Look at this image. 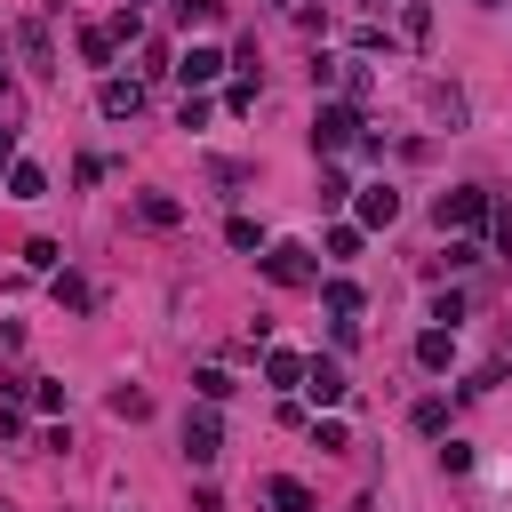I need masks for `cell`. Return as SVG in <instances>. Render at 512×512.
<instances>
[{"label":"cell","mask_w":512,"mask_h":512,"mask_svg":"<svg viewBox=\"0 0 512 512\" xmlns=\"http://www.w3.org/2000/svg\"><path fill=\"white\" fill-rule=\"evenodd\" d=\"M16 168V128H0V176Z\"/></svg>","instance_id":"obj_32"},{"label":"cell","mask_w":512,"mask_h":512,"mask_svg":"<svg viewBox=\"0 0 512 512\" xmlns=\"http://www.w3.org/2000/svg\"><path fill=\"white\" fill-rule=\"evenodd\" d=\"M488 208H496V200H488L480 184H456V192H440V232H456V240H472V232L488 224Z\"/></svg>","instance_id":"obj_2"},{"label":"cell","mask_w":512,"mask_h":512,"mask_svg":"<svg viewBox=\"0 0 512 512\" xmlns=\"http://www.w3.org/2000/svg\"><path fill=\"white\" fill-rule=\"evenodd\" d=\"M136 216H144L152 232H168V224H184V208H176L168 192H144V200H136Z\"/></svg>","instance_id":"obj_15"},{"label":"cell","mask_w":512,"mask_h":512,"mask_svg":"<svg viewBox=\"0 0 512 512\" xmlns=\"http://www.w3.org/2000/svg\"><path fill=\"white\" fill-rule=\"evenodd\" d=\"M0 440H24V408L16 400H0Z\"/></svg>","instance_id":"obj_31"},{"label":"cell","mask_w":512,"mask_h":512,"mask_svg":"<svg viewBox=\"0 0 512 512\" xmlns=\"http://www.w3.org/2000/svg\"><path fill=\"white\" fill-rule=\"evenodd\" d=\"M56 264H64L56 240H24V272H56Z\"/></svg>","instance_id":"obj_18"},{"label":"cell","mask_w":512,"mask_h":512,"mask_svg":"<svg viewBox=\"0 0 512 512\" xmlns=\"http://www.w3.org/2000/svg\"><path fill=\"white\" fill-rule=\"evenodd\" d=\"M320 304H328L336 320H360V288H352V280H320Z\"/></svg>","instance_id":"obj_16"},{"label":"cell","mask_w":512,"mask_h":512,"mask_svg":"<svg viewBox=\"0 0 512 512\" xmlns=\"http://www.w3.org/2000/svg\"><path fill=\"white\" fill-rule=\"evenodd\" d=\"M32 408L40 416H64V384H32Z\"/></svg>","instance_id":"obj_28"},{"label":"cell","mask_w":512,"mask_h":512,"mask_svg":"<svg viewBox=\"0 0 512 512\" xmlns=\"http://www.w3.org/2000/svg\"><path fill=\"white\" fill-rule=\"evenodd\" d=\"M216 456H224V424H216V408H192V416H184V464L208 472Z\"/></svg>","instance_id":"obj_4"},{"label":"cell","mask_w":512,"mask_h":512,"mask_svg":"<svg viewBox=\"0 0 512 512\" xmlns=\"http://www.w3.org/2000/svg\"><path fill=\"white\" fill-rule=\"evenodd\" d=\"M360 144V104H320L312 112V152H344Z\"/></svg>","instance_id":"obj_3"},{"label":"cell","mask_w":512,"mask_h":512,"mask_svg":"<svg viewBox=\"0 0 512 512\" xmlns=\"http://www.w3.org/2000/svg\"><path fill=\"white\" fill-rule=\"evenodd\" d=\"M256 264H264V280H272V288H320V256H312L304 240H272Z\"/></svg>","instance_id":"obj_1"},{"label":"cell","mask_w":512,"mask_h":512,"mask_svg":"<svg viewBox=\"0 0 512 512\" xmlns=\"http://www.w3.org/2000/svg\"><path fill=\"white\" fill-rule=\"evenodd\" d=\"M296 392H304L312 408H344V392H352V384H344V368H336V360H304V384H296Z\"/></svg>","instance_id":"obj_5"},{"label":"cell","mask_w":512,"mask_h":512,"mask_svg":"<svg viewBox=\"0 0 512 512\" xmlns=\"http://www.w3.org/2000/svg\"><path fill=\"white\" fill-rule=\"evenodd\" d=\"M312 448H328V456H336V448H352V432H344V416H320V424H312Z\"/></svg>","instance_id":"obj_19"},{"label":"cell","mask_w":512,"mask_h":512,"mask_svg":"<svg viewBox=\"0 0 512 512\" xmlns=\"http://www.w3.org/2000/svg\"><path fill=\"white\" fill-rule=\"evenodd\" d=\"M16 48H24V64H32L40 80H56V48H48V24H40V16L16 24Z\"/></svg>","instance_id":"obj_8"},{"label":"cell","mask_w":512,"mask_h":512,"mask_svg":"<svg viewBox=\"0 0 512 512\" xmlns=\"http://www.w3.org/2000/svg\"><path fill=\"white\" fill-rule=\"evenodd\" d=\"M128 8H144V0H128Z\"/></svg>","instance_id":"obj_35"},{"label":"cell","mask_w":512,"mask_h":512,"mask_svg":"<svg viewBox=\"0 0 512 512\" xmlns=\"http://www.w3.org/2000/svg\"><path fill=\"white\" fill-rule=\"evenodd\" d=\"M112 56H120V40H112L104 24H80V64H96V72H104Z\"/></svg>","instance_id":"obj_14"},{"label":"cell","mask_w":512,"mask_h":512,"mask_svg":"<svg viewBox=\"0 0 512 512\" xmlns=\"http://www.w3.org/2000/svg\"><path fill=\"white\" fill-rule=\"evenodd\" d=\"M456 320H464V296H456V288H448V296H432V328H456Z\"/></svg>","instance_id":"obj_26"},{"label":"cell","mask_w":512,"mask_h":512,"mask_svg":"<svg viewBox=\"0 0 512 512\" xmlns=\"http://www.w3.org/2000/svg\"><path fill=\"white\" fill-rule=\"evenodd\" d=\"M264 384L272 392H296L304 384V352H264Z\"/></svg>","instance_id":"obj_13"},{"label":"cell","mask_w":512,"mask_h":512,"mask_svg":"<svg viewBox=\"0 0 512 512\" xmlns=\"http://www.w3.org/2000/svg\"><path fill=\"white\" fill-rule=\"evenodd\" d=\"M224 240H232V248H264V224H256V216H232Z\"/></svg>","instance_id":"obj_20"},{"label":"cell","mask_w":512,"mask_h":512,"mask_svg":"<svg viewBox=\"0 0 512 512\" xmlns=\"http://www.w3.org/2000/svg\"><path fill=\"white\" fill-rule=\"evenodd\" d=\"M328 256H336V264L360 256V224H336V232H328Z\"/></svg>","instance_id":"obj_24"},{"label":"cell","mask_w":512,"mask_h":512,"mask_svg":"<svg viewBox=\"0 0 512 512\" xmlns=\"http://www.w3.org/2000/svg\"><path fill=\"white\" fill-rule=\"evenodd\" d=\"M264 504H272V512H312V488L288 480V472H272V480H264Z\"/></svg>","instance_id":"obj_10"},{"label":"cell","mask_w":512,"mask_h":512,"mask_svg":"<svg viewBox=\"0 0 512 512\" xmlns=\"http://www.w3.org/2000/svg\"><path fill=\"white\" fill-rule=\"evenodd\" d=\"M224 64H232V56H224V48H208V40H192V48H184V56H176V80H184V88H208V80H216V72H224Z\"/></svg>","instance_id":"obj_7"},{"label":"cell","mask_w":512,"mask_h":512,"mask_svg":"<svg viewBox=\"0 0 512 512\" xmlns=\"http://www.w3.org/2000/svg\"><path fill=\"white\" fill-rule=\"evenodd\" d=\"M176 16H184V24H216L224 8H216V0H176Z\"/></svg>","instance_id":"obj_29"},{"label":"cell","mask_w":512,"mask_h":512,"mask_svg":"<svg viewBox=\"0 0 512 512\" xmlns=\"http://www.w3.org/2000/svg\"><path fill=\"white\" fill-rule=\"evenodd\" d=\"M352 512H376V504H368V496H352Z\"/></svg>","instance_id":"obj_33"},{"label":"cell","mask_w":512,"mask_h":512,"mask_svg":"<svg viewBox=\"0 0 512 512\" xmlns=\"http://www.w3.org/2000/svg\"><path fill=\"white\" fill-rule=\"evenodd\" d=\"M456 360V328H424L416 336V368H448Z\"/></svg>","instance_id":"obj_12"},{"label":"cell","mask_w":512,"mask_h":512,"mask_svg":"<svg viewBox=\"0 0 512 512\" xmlns=\"http://www.w3.org/2000/svg\"><path fill=\"white\" fill-rule=\"evenodd\" d=\"M496 384H504V360H480V368L464 376V392H472V400H480V392H496Z\"/></svg>","instance_id":"obj_21"},{"label":"cell","mask_w":512,"mask_h":512,"mask_svg":"<svg viewBox=\"0 0 512 512\" xmlns=\"http://www.w3.org/2000/svg\"><path fill=\"white\" fill-rule=\"evenodd\" d=\"M472 8H504V0H472Z\"/></svg>","instance_id":"obj_34"},{"label":"cell","mask_w":512,"mask_h":512,"mask_svg":"<svg viewBox=\"0 0 512 512\" xmlns=\"http://www.w3.org/2000/svg\"><path fill=\"white\" fill-rule=\"evenodd\" d=\"M192 392H200V400H208V408H216V400H232V392H240V384H232V376H224V368H200V376H192Z\"/></svg>","instance_id":"obj_17"},{"label":"cell","mask_w":512,"mask_h":512,"mask_svg":"<svg viewBox=\"0 0 512 512\" xmlns=\"http://www.w3.org/2000/svg\"><path fill=\"white\" fill-rule=\"evenodd\" d=\"M0 104H8V88H0Z\"/></svg>","instance_id":"obj_36"},{"label":"cell","mask_w":512,"mask_h":512,"mask_svg":"<svg viewBox=\"0 0 512 512\" xmlns=\"http://www.w3.org/2000/svg\"><path fill=\"white\" fill-rule=\"evenodd\" d=\"M56 304H72V312H88V288H80L72 272H56Z\"/></svg>","instance_id":"obj_27"},{"label":"cell","mask_w":512,"mask_h":512,"mask_svg":"<svg viewBox=\"0 0 512 512\" xmlns=\"http://www.w3.org/2000/svg\"><path fill=\"white\" fill-rule=\"evenodd\" d=\"M8 200H48V168L40 160H16L8 168Z\"/></svg>","instance_id":"obj_11"},{"label":"cell","mask_w":512,"mask_h":512,"mask_svg":"<svg viewBox=\"0 0 512 512\" xmlns=\"http://www.w3.org/2000/svg\"><path fill=\"white\" fill-rule=\"evenodd\" d=\"M408 424H416V432H440V424H448V400H416Z\"/></svg>","instance_id":"obj_23"},{"label":"cell","mask_w":512,"mask_h":512,"mask_svg":"<svg viewBox=\"0 0 512 512\" xmlns=\"http://www.w3.org/2000/svg\"><path fill=\"white\" fill-rule=\"evenodd\" d=\"M392 216H400V192H392L384 176H376V184H360V232H384Z\"/></svg>","instance_id":"obj_9"},{"label":"cell","mask_w":512,"mask_h":512,"mask_svg":"<svg viewBox=\"0 0 512 512\" xmlns=\"http://www.w3.org/2000/svg\"><path fill=\"white\" fill-rule=\"evenodd\" d=\"M112 416H128V424H136V416H152V400H144L136 384H120V392H112Z\"/></svg>","instance_id":"obj_22"},{"label":"cell","mask_w":512,"mask_h":512,"mask_svg":"<svg viewBox=\"0 0 512 512\" xmlns=\"http://www.w3.org/2000/svg\"><path fill=\"white\" fill-rule=\"evenodd\" d=\"M488 232H496V256H512V208H488Z\"/></svg>","instance_id":"obj_30"},{"label":"cell","mask_w":512,"mask_h":512,"mask_svg":"<svg viewBox=\"0 0 512 512\" xmlns=\"http://www.w3.org/2000/svg\"><path fill=\"white\" fill-rule=\"evenodd\" d=\"M440 264H448V272H472V264H480V240H448V256H440Z\"/></svg>","instance_id":"obj_25"},{"label":"cell","mask_w":512,"mask_h":512,"mask_svg":"<svg viewBox=\"0 0 512 512\" xmlns=\"http://www.w3.org/2000/svg\"><path fill=\"white\" fill-rule=\"evenodd\" d=\"M96 112H104V120H136V112H144V80H120V72H104V88H96Z\"/></svg>","instance_id":"obj_6"}]
</instances>
